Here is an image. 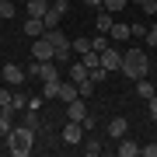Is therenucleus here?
I'll return each mask as SVG.
<instances>
[{
    "instance_id": "38",
    "label": "nucleus",
    "mask_w": 157,
    "mask_h": 157,
    "mask_svg": "<svg viewBox=\"0 0 157 157\" xmlns=\"http://www.w3.org/2000/svg\"><path fill=\"white\" fill-rule=\"evenodd\" d=\"M129 4H143V0H129Z\"/></svg>"
},
{
    "instance_id": "7",
    "label": "nucleus",
    "mask_w": 157,
    "mask_h": 157,
    "mask_svg": "<svg viewBox=\"0 0 157 157\" xmlns=\"http://www.w3.org/2000/svg\"><path fill=\"white\" fill-rule=\"evenodd\" d=\"M126 133H129V119H126V115L108 119V136H112V140H122Z\"/></svg>"
},
{
    "instance_id": "10",
    "label": "nucleus",
    "mask_w": 157,
    "mask_h": 157,
    "mask_svg": "<svg viewBox=\"0 0 157 157\" xmlns=\"http://www.w3.org/2000/svg\"><path fill=\"white\" fill-rule=\"evenodd\" d=\"M73 98H80L77 84H73V80H59V101H63V105H70Z\"/></svg>"
},
{
    "instance_id": "26",
    "label": "nucleus",
    "mask_w": 157,
    "mask_h": 157,
    "mask_svg": "<svg viewBox=\"0 0 157 157\" xmlns=\"http://www.w3.org/2000/svg\"><path fill=\"white\" fill-rule=\"evenodd\" d=\"M80 147H84V154H87V157H98V154H101V143H98V140H84Z\"/></svg>"
},
{
    "instance_id": "4",
    "label": "nucleus",
    "mask_w": 157,
    "mask_h": 157,
    "mask_svg": "<svg viewBox=\"0 0 157 157\" xmlns=\"http://www.w3.org/2000/svg\"><path fill=\"white\" fill-rule=\"evenodd\" d=\"M32 59H42V63H49V59H52V63H56V49H52V42L45 39V35L32 42Z\"/></svg>"
},
{
    "instance_id": "36",
    "label": "nucleus",
    "mask_w": 157,
    "mask_h": 157,
    "mask_svg": "<svg viewBox=\"0 0 157 157\" xmlns=\"http://www.w3.org/2000/svg\"><path fill=\"white\" fill-rule=\"evenodd\" d=\"M147 105H150V119H157V94H154L150 101H147Z\"/></svg>"
},
{
    "instance_id": "12",
    "label": "nucleus",
    "mask_w": 157,
    "mask_h": 157,
    "mask_svg": "<svg viewBox=\"0 0 157 157\" xmlns=\"http://www.w3.org/2000/svg\"><path fill=\"white\" fill-rule=\"evenodd\" d=\"M87 77H91V70L84 67V59H77V63H70V80H73V84H84Z\"/></svg>"
},
{
    "instance_id": "22",
    "label": "nucleus",
    "mask_w": 157,
    "mask_h": 157,
    "mask_svg": "<svg viewBox=\"0 0 157 157\" xmlns=\"http://www.w3.org/2000/svg\"><path fill=\"white\" fill-rule=\"evenodd\" d=\"M108 45H112V39H108V35H101V32L94 35V39H91V49H94V52H105Z\"/></svg>"
},
{
    "instance_id": "3",
    "label": "nucleus",
    "mask_w": 157,
    "mask_h": 157,
    "mask_svg": "<svg viewBox=\"0 0 157 157\" xmlns=\"http://www.w3.org/2000/svg\"><path fill=\"white\" fill-rule=\"evenodd\" d=\"M0 77H4V84H11V87H21V84H25V77H28V70H25V67H17V63H4Z\"/></svg>"
},
{
    "instance_id": "11",
    "label": "nucleus",
    "mask_w": 157,
    "mask_h": 157,
    "mask_svg": "<svg viewBox=\"0 0 157 157\" xmlns=\"http://www.w3.org/2000/svg\"><path fill=\"white\" fill-rule=\"evenodd\" d=\"M115 154L119 157H136V154H140V143H133V140L122 136V140H115Z\"/></svg>"
},
{
    "instance_id": "14",
    "label": "nucleus",
    "mask_w": 157,
    "mask_h": 157,
    "mask_svg": "<svg viewBox=\"0 0 157 157\" xmlns=\"http://www.w3.org/2000/svg\"><path fill=\"white\" fill-rule=\"evenodd\" d=\"M112 11H98V21H94V28L101 32V35H108V32H112Z\"/></svg>"
},
{
    "instance_id": "15",
    "label": "nucleus",
    "mask_w": 157,
    "mask_h": 157,
    "mask_svg": "<svg viewBox=\"0 0 157 157\" xmlns=\"http://www.w3.org/2000/svg\"><path fill=\"white\" fill-rule=\"evenodd\" d=\"M28 17H45V11H49V0H28Z\"/></svg>"
},
{
    "instance_id": "17",
    "label": "nucleus",
    "mask_w": 157,
    "mask_h": 157,
    "mask_svg": "<svg viewBox=\"0 0 157 157\" xmlns=\"http://www.w3.org/2000/svg\"><path fill=\"white\" fill-rule=\"evenodd\" d=\"M136 94H140L143 101H150V98L157 94V87H154V84H150V80H147V77H143V80H136Z\"/></svg>"
},
{
    "instance_id": "29",
    "label": "nucleus",
    "mask_w": 157,
    "mask_h": 157,
    "mask_svg": "<svg viewBox=\"0 0 157 157\" xmlns=\"http://www.w3.org/2000/svg\"><path fill=\"white\" fill-rule=\"evenodd\" d=\"M105 77H108V70H105V67L91 70V80H94V84H105Z\"/></svg>"
},
{
    "instance_id": "23",
    "label": "nucleus",
    "mask_w": 157,
    "mask_h": 157,
    "mask_svg": "<svg viewBox=\"0 0 157 157\" xmlns=\"http://www.w3.org/2000/svg\"><path fill=\"white\" fill-rule=\"evenodd\" d=\"M80 59H84V67H87V70H98V67H101V52H94V49L84 52Z\"/></svg>"
},
{
    "instance_id": "33",
    "label": "nucleus",
    "mask_w": 157,
    "mask_h": 157,
    "mask_svg": "<svg viewBox=\"0 0 157 157\" xmlns=\"http://www.w3.org/2000/svg\"><path fill=\"white\" fill-rule=\"evenodd\" d=\"M140 11H143V14H157V0H143Z\"/></svg>"
},
{
    "instance_id": "19",
    "label": "nucleus",
    "mask_w": 157,
    "mask_h": 157,
    "mask_svg": "<svg viewBox=\"0 0 157 157\" xmlns=\"http://www.w3.org/2000/svg\"><path fill=\"white\" fill-rule=\"evenodd\" d=\"M70 45H73V52H77V56H84V52H91V39H84V35L70 39Z\"/></svg>"
},
{
    "instance_id": "27",
    "label": "nucleus",
    "mask_w": 157,
    "mask_h": 157,
    "mask_svg": "<svg viewBox=\"0 0 157 157\" xmlns=\"http://www.w3.org/2000/svg\"><path fill=\"white\" fill-rule=\"evenodd\" d=\"M0 17H7V21L14 17V4L11 0H0Z\"/></svg>"
},
{
    "instance_id": "18",
    "label": "nucleus",
    "mask_w": 157,
    "mask_h": 157,
    "mask_svg": "<svg viewBox=\"0 0 157 157\" xmlns=\"http://www.w3.org/2000/svg\"><path fill=\"white\" fill-rule=\"evenodd\" d=\"M39 80H59V73H56V63H42V70H39Z\"/></svg>"
},
{
    "instance_id": "30",
    "label": "nucleus",
    "mask_w": 157,
    "mask_h": 157,
    "mask_svg": "<svg viewBox=\"0 0 157 157\" xmlns=\"http://www.w3.org/2000/svg\"><path fill=\"white\" fill-rule=\"evenodd\" d=\"M143 42L150 45V49H154V45H157V25H154V28H147V35H143Z\"/></svg>"
},
{
    "instance_id": "6",
    "label": "nucleus",
    "mask_w": 157,
    "mask_h": 157,
    "mask_svg": "<svg viewBox=\"0 0 157 157\" xmlns=\"http://www.w3.org/2000/svg\"><path fill=\"white\" fill-rule=\"evenodd\" d=\"M101 67H105L108 73H115V70H122V52H119L115 45H108V49L101 52Z\"/></svg>"
},
{
    "instance_id": "34",
    "label": "nucleus",
    "mask_w": 157,
    "mask_h": 157,
    "mask_svg": "<svg viewBox=\"0 0 157 157\" xmlns=\"http://www.w3.org/2000/svg\"><path fill=\"white\" fill-rule=\"evenodd\" d=\"M25 70H28V77H39V70H42V59H35V63H28V67H25Z\"/></svg>"
},
{
    "instance_id": "5",
    "label": "nucleus",
    "mask_w": 157,
    "mask_h": 157,
    "mask_svg": "<svg viewBox=\"0 0 157 157\" xmlns=\"http://www.w3.org/2000/svg\"><path fill=\"white\" fill-rule=\"evenodd\" d=\"M84 133H87V129L80 126L77 119H70V122L63 126V143H70V147H80V143H84Z\"/></svg>"
},
{
    "instance_id": "9",
    "label": "nucleus",
    "mask_w": 157,
    "mask_h": 157,
    "mask_svg": "<svg viewBox=\"0 0 157 157\" xmlns=\"http://www.w3.org/2000/svg\"><path fill=\"white\" fill-rule=\"evenodd\" d=\"M21 126H28V129H35V133H42V115H39V108H25Z\"/></svg>"
},
{
    "instance_id": "31",
    "label": "nucleus",
    "mask_w": 157,
    "mask_h": 157,
    "mask_svg": "<svg viewBox=\"0 0 157 157\" xmlns=\"http://www.w3.org/2000/svg\"><path fill=\"white\" fill-rule=\"evenodd\" d=\"M11 105L17 108V112H21V108H28V98H25V94H21V91H17V94H14V101H11Z\"/></svg>"
},
{
    "instance_id": "16",
    "label": "nucleus",
    "mask_w": 157,
    "mask_h": 157,
    "mask_svg": "<svg viewBox=\"0 0 157 157\" xmlns=\"http://www.w3.org/2000/svg\"><path fill=\"white\" fill-rule=\"evenodd\" d=\"M108 39H115V42H126V39H133V35H129V25L115 21V25H112V32H108Z\"/></svg>"
},
{
    "instance_id": "37",
    "label": "nucleus",
    "mask_w": 157,
    "mask_h": 157,
    "mask_svg": "<svg viewBox=\"0 0 157 157\" xmlns=\"http://www.w3.org/2000/svg\"><path fill=\"white\" fill-rule=\"evenodd\" d=\"M84 4H87V7H98V11H101V0H84Z\"/></svg>"
},
{
    "instance_id": "35",
    "label": "nucleus",
    "mask_w": 157,
    "mask_h": 157,
    "mask_svg": "<svg viewBox=\"0 0 157 157\" xmlns=\"http://www.w3.org/2000/svg\"><path fill=\"white\" fill-rule=\"evenodd\" d=\"M140 154H143V157H157V143H147V147H140Z\"/></svg>"
},
{
    "instance_id": "13",
    "label": "nucleus",
    "mask_w": 157,
    "mask_h": 157,
    "mask_svg": "<svg viewBox=\"0 0 157 157\" xmlns=\"http://www.w3.org/2000/svg\"><path fill=\"white\" fill-rule=\"evenodd\" d=\"M25 35H35V39H42V35H45L42 17H25Z\"/></svg>"
},
{
    "instance_id": "28",
    "label": "nucleus",
    "mask_w": 157,
    "mask_h": 157,
    "mask_svg": "<svg viewBox=\"0 0 157 157\" xmlns=\"http://www.w3.org/2000/svg\"><path fill=\"white\" fill-rule=\"evenodd\" d=\"M11 101H14V91H11V84H7V87H0V108L11 105Z\"/></svg>"
},
{
    "instance_id": "39",
    "label": "nucleus",
    "mask_w": 157,
    "mask_h": 157,
    "mask_svg": "<svg viewBox=\"0 0 157 157\" xmlns=\"http://www.w3.org/2000/svg\"><path fill=\"white\" fill-rule=\"evenodd\" d=\"M49 4H52V0H49Z\"/></svg>"
},
{
    "instance_id": "21",
    "label": "nucleus",
    "mask_w": 157,
    "mask_h": 157,
    "mask_svg": "<svg viewBox=\"0 0 157 157\" xmlns=\"http://www.w3.org/2000/svg\"><path fill=\"white\" fill-rule=\"evenodd\" d=\"M42 98H59V80H42Z\"/></svg>"
},
{
    "instance_id": "2",
    "label": "nucleus",
    "mask_w": 157,
    "mask_h": 157,
    "mask_svg": "<svg viewBox=\"0 0 157 157\" xmlns=\"http://www.w3.org/2000/svg\"><path fill=\"white\" fill-rule=\"evenodd\" d=\"M7 150H11L14 157H28L32 154V143H35V129H28V126H14L11 133H7Z\"/></svg>"
},
{
    "instance_id": "25",
    "label": "nucleus",
    "mask_w": 157,
    "mask_h": 157,
    "mask_svg": "<svg viewBox=\"0 0 157 157\" xmlns=\"http://www.w3.org/2000/svg\"><path fill=\"white\" fill-rule=\"evenodd\" d=\"M126 4H129V0H101V11H112L115 14V11H122Z\"/></svg>"
},
{
    "instance_id": "24",
    "label": "nucleus",
    "mask_w": 157,
    "mask_h": 157,
    "mask_svg": "<svg viewBox=\"0 0 157 157\" xmlns=\"http://www.w3.org/2000/svg\"><path fill=\"white\" fill-rule=\"evenodd\" d=\"M77 91H80V98H91V94H94V91H98V84H94V80H84V84H77Z\"/></svg>"
},
{
    "instance_id": "1",
    "label": "nucleus",
    "mask_w": 157,
    "mask_h": 157,
    "mask_svg": "<svg viewBox=\"0 0 157 157\" xmlns=\"http://www.w3.org/2000/svg\"><path fill=\"white\" fill-rule=\"evenodd\" d=\"M119 73H126L129 80H143L147 73H150L147 52H143V49H126V52H122V70H119Z\"/></svg>"
},
{
    "instance_id": "20",
    "label": "nucleus",
    "mask_w": 157,
    "mask_h": 157,
    "mask_svg": "<svg viewBox=\"0 0 157 157\" xmlns=\"http://www.w3.org/2000/svg\"><path fill=\"white\" fill-rule=\"evenodd\" d=\"M59 11H52V7H49V11H45V17H42V25H45V32H49V28H59Z\"/></svg>"
},
{
    "instance_id": "8",
    "label": "nucleus",
    "mask_w": 157,
    "mask_h": 157,
    "mask_svg": "<svg viewBox=\"0 0 157 157\" xmlns=\"http://www.w3.org/2000/svg\"><path fill=\"white\" fill-rule=\"evenodd\" d=\"M84 115H87V98H73L67 105V119H77V122H80Z\"/></svg>"
},
{
    "instance_id": "32",
    "label": "nucleus",
    "mask_w": 157,
    "mask_h": 157,
    "mask_svg": "<svg viewBox=\"0 0 157 157\" xmlns=\"http://www.w3.org/2000/svg\"><path fill=\"white\" fill-rule=\"evenodd\" d=\"M129 35H133V39H143V35H147V28L136 21V25H129Z\"/></svg>"
}]
</instances>
